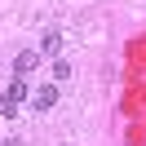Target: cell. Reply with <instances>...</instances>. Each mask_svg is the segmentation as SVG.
Returning <instances> with one entry per match:
<instances>
[{"mask_svg": "<svg viewBox=\"0 0 146 146\" xmlns=\"http://www.w3.org/2000/svg\"><path fill=\"white\" fill-rule=\"evenodd\" d=\"M36 66H40V49H22V53L13 58V75H18V80H27Z\"/></svg>", "mask_w": 146, "mask_h": 146, "instance_id": "obj_1", "label": "cell"}, {"mask_svg": "<svg viewBox=\"0 0 146 146\" xmlns=\"http://www.w3.org/2000/svg\"><path fill=\"white\" fill-rule=\"evenodd\" d=\"M31 106L36 111H53L58 106V84H40V89L31 93Z\"/></svg>", "mask_w": 146, "mask_h": 146, "instance_id": "obj_2", "label": "cell"}, {"mask_svg": "<svg viewBox=\"0 0 146 146\" xmlns=\"http://www.w3.org/2000/svg\"><path fill=\"white\" fill-rule=\"evenodd\" d=\"M5 98H9V102H18V106H22V102L31 98V89H27V80H18V75H13V80L5 84Z\"/></svg>", "mask_w": 146, "mask_h": 146, "instance_id": "obj_3", "label": "cell"}, {"mask_svg": "<svg viewBox=\"0 0 146 146\" xmlns=\"http://www.w3.org/2000/svg\"><path fill=\"white\" fill-rule=\"evenodd\" d=\"M44 53H49V58H58V53H62V36H58V31H49V36L40 40V58H44Z\"/></svg>", "mask_w": 146, "mask_h": 146, "instance_id": "obj_4", "label": "cell"}, {"mask_svg": "<svg viewBox=\"0 0 146 146\" xmlns=\"http://www.w3.org/2000/svg\"><path fill=\"white\" fill-rule=\"evenodd\" d=\"M0 115H5V119H13V115H18V102H9L5 93H0Z\"/></svg>", "mask_w": 146, "mask_h": 146, "instance_id": "obj_5", "label": "cell"}, {"mask_svg": "<svg viewBox=\"0 0 146 146\" xmlns=\"http://www.w3.org/2000/svg\"><path fill=\"white\" fill-rule=\"evenodd\" d=\"M53 80H71V62L58 58V62H53Z\"/></svg>", "mask_w": 146, "mask_h": 146, "instance_id": "obj_6", "label": "cell"}]
</instances>
